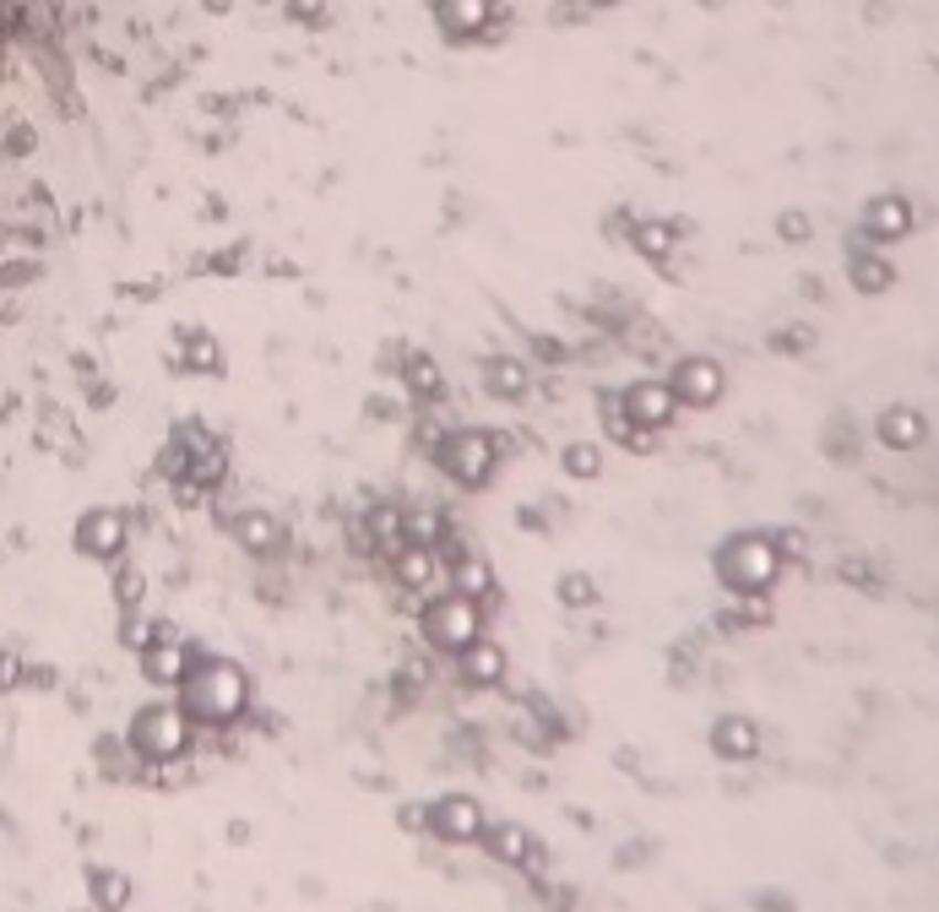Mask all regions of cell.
<instances>
[{"label":"cell","mask_w":939,"mask_h":912,"mask_svg":"<svg viewBox=\"0 0 939 912\" xmlns=\"http://www.w3.org/2000/svg\"><path fill=\"white\" fill-rule=\"evenodd\" d=\"M440 826H445L451 837H467V831H478V809L456 798V804H445V809H440Z\"/></svg>","instance_id":"cell-3"},{"label":"cell","mask_w":939,"mask_h":912,"mask_svg":"<svg viewBox=\"0 0 939 912\" xmlns=\"http://www.w3.org/2000/svg\"><path fill=\"white\" fill-rule=\"evenodd\" d=\"M141 739H147V750H175L180 744V722L169 712H152L141 722Z\"/></svg>","instance_id":"cell-2"},{"label":"cell","mask_w":939,"mask_h":912,"mask_svg":"<svg viewBox=\"0 0 939 912\" xmlns=\"http://www.w3.org/2000/svg\"><path fill=\"white\" fill-rule=\"evenodd\" d=\"M750 744H755V733H745L739 722H728V728H722V750H750Z\"/></svg>","instance_id":"cell-4"},{"label":"cell","mask_w":939,"mask_h":912,"mask_svg":"<svg viewBox=\"0 0 939 912\" xmlns=\"http://www.w3.org/2000/svg\"><path fill=\"white\" fill-rule=\"evenodd\" d=\"M196 707L207 717H229L240 707V674H229V668H212L201 685H196Z\"/></svg>","instance_id":"cell-1"}]
</instances>
